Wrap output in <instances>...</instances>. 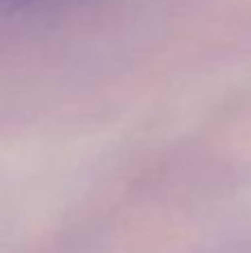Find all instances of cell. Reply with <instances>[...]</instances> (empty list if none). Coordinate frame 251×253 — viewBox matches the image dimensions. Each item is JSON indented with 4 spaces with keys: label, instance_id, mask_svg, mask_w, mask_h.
I'll return each instance as SVG.
<instances>
[{
    "label": "cell",
    "instance_id": "cell-1",
    "mask_svg": "<svg viewBox=\"0 0 251 253\" xmlns=\"http://www.w3.org/2000/svg\"><path fill=\"white\" fill-rule=\"evenodd\" d=\"M34 0H0V13H9V11H18V9L27 7Z\"/></svg>",
    "mask_w": 251,
    "mask_h": 253
}]
</instances>
